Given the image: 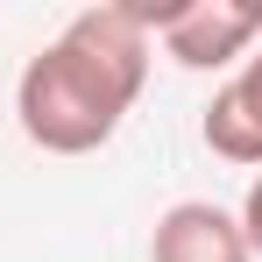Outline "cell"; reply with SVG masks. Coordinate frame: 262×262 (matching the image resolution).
<instances>
[{
	"instance_id": "2",
	"label": "cell",
	"mask_w": 262,
	"mask_h": 262,
	"mask_svg": "<svg viewBox=\"0 0 262 262\" xmlns=\"http://www.w3.org/2000/svg\"><path fill=\"white\" fill-rule=\"evenodd\" d=\"M142 14H149V36L184 71H220L248 57L262 36V7H241V0H184V7H142Z\"/></svg>"
},
{
	"instance_id": "4",
	"label": "cell",
	"mask_w": 262,
	"mask_h": 262,
	"mask_svg": "<svg viewBox=\"0 0 262 262\" xmlns=\"http://www.w3.org/2000/svg\"><path fill=\"white\" fill-rule=\"evenodd\" d=\"M206 149L227 156V163H262V50L241 57V71L213 92L206 106Z\"/></svg>"
},
{
	"instance_id": "1",
	"label": "cell",
	"mask_w": 262,
	"mask_h": 262,
	"mask_svg": "<svg viewBox=\"0 0 262 262\" xmlns=\"http://www.w3.org/2000/svg\"><path fill=\"white\" fill-rule=\"evenodd\" d=\"M149 85V14L142 7H85L64 21L14 78L21 135L50 156H92L106 149L128 106Z\"/></svg>"
},
{
	"instance_id": "5",
	"label": "cell",
	"mask_w": 262,
	"mask_h": 262,
	"mask_svg": "<svg viewBox=\"0 0 262 262\" xmlns=\"http://www.w3.org/2000/svg\"><path fill=\"white\" fill-rule=\"evenodd\" d=\"M234 220H241V241H248V255H262V177L248 184V199H241V213H234Z\"/></svg>"
},
{
	"instance_id": "3",
	"label": "cell",
	"mask_w": 262,
	"mask_h": 262,
	"mask_svg": "<svg viewBox=\"0 0 262 262\" xmlns=\"http://www.w3.org/2000/svg\"><path fill=\"white\" fill-rule=\"evenodd\" d=\"M149 262H255L241 241V220L213 199H177L149 234Z\"/></svg>"
}]
</instances>
